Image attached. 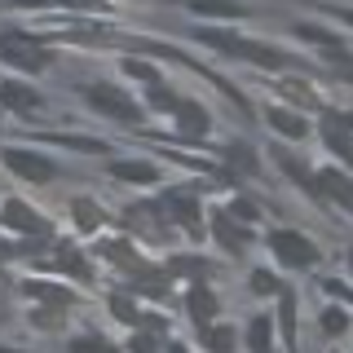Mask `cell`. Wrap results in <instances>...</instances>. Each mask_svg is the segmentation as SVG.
<instances>
[{"label":"cell","mask_w":353,"mask_h":353,"mask_svg":"<svg viewBox=\"0 0 353 353\" xmlns=\"http://www.w3.org/2000/svg\"><path fill=\"white\" fill-rule=\"evenodd\" d=\"M0 58L18 71H49L53 66V53L27 31H0Z\"/></svg>","instance_id":"obj_1"},{"label":"cell","mask_w":353,"mask_h":353,"mask_svg":"<svg viewBox=\"0 0 353 353\" xmlns=\"http://www.w3.org/2000/svg\"><path fill=\"white\" fill-rule=\"evenodd\" d=\"M270 252L287 265V270H309V265H318V256H323V248H318L309 234H301V230H274Z\"/></svg>","instance_id":"obj_2"},{"label":"cell","mask_w":353,"mask_h":353,"mask_svg":"<svg viewBox=\"0 0 353 353\" xmlns=\"http://www.w3.org/2000/svg\"><path fill=\"white\" fill-rule=\"evenodd\" d=\"M84 97L93 102V110H102V115L119 119V124H137V119H141V106L132 102L124 88H115V84H88Z\"/></svg>","instance_id":"obj_3"},{"label":"cell","mask_w":353,"mask_h":353,"mask_svg":"<svg viewBox=\"0 0 353 353\" xmlns=\"http://www.w3.org/2000/svg\"><path fill=\"white\" fill-rule=\"evenodd\" d=\"M5 159V168L18 176V181H31V185H49L53 176H58V168H53V159H44V154H36V150H5L0 154Z\"/></svg>","instance_id":"obj_4"},{"label":"cell","mask_w":353,"mask_h":353,"mask_svg":"<svg viewBox=\"0 0 353 353\" xmlns=\"http://www.w3.org/2000/svg\"><path fill=\"white\" fill-rule=\"evenodd\" d=\"M0 225L22 230V234H49V221L36 216V208L22 203V199H5V203H0Z\"/></svg>","instance_id":"obj_5"},{"label":"cell","mask_w":353,"mask_h":353,"mask_svg":"<svg viewBox=\"0 0 353 353\" xmlns=\"http://www.w3.org/2000/svg\"><path fill=\"white\" fill-rule=\"evenodd\" d=\"M0 102H5L9 110H18V115H36V110L44 106V97L31 84H22V80H0Z\"/></svg>","instance_id":"obj_6"},{"label":"cell","mask_w":353,"mask_h":353,"mask_svg":"<svg viewBox=\"0 0 353 353\" xmlns=\"http://www.w3.org/2000/svg\"><path fill=\"white\" fill-rule=\"evenodd\" d=\"M216 309H221V305H216L212 287H208V283H194V287H190V296H185V314H190L199 327H212Z\"/></svg>","instance_id":"obj_7"},{"label":"cell","mask_w":353,"mask_h":353,"mask_svg":"<svg viewBox=\"0 0 353 353\" xmlns=\"http://www.w3.org/2000/svg\"><path fill=\"white\" fill-rule=\"evenodd\" d=\"M110 176H115V181H128V185H154V181H159V163L119 159V163H110Z\"/></svg>","instance_id":"obj_8"},{"label":"cell","mask_w":353,"mask_h":353,"mask_svg":"<svg viewBox=\"0 0 353 353\" xmlns=\"http://www.w3.org/2000/svg\"><path fill=\"white\" fill-rule=\"evenodd\" d=\"M172 119H176V132H185V137H203V132L212 128V119H208V110L199 102H181Z\"/></svg>","instance_id":"obj_9"},{"label":"cell","mask_w":353,"mask_h":353,"mask_svg":"<svg viewBox=\"0 0 353 353\" xmlns=\"http://www.w3.org/2000/svg\"><path fill=\"white\" fill-rule=\"evenodd\" d=\"M318 190L331 194L336 203H345L349 212H353V181H349V176L340 172V168H323V172H318Z\"/></svg>","instance_id":"obj_10"},{"label":"cell","mask_w":353,"mask_h":353,"mask_svg":"<svg viewBox=\"0 0 353 353\" xmlns=\"http://www.w3.org/2000/svg\"><path fill=\"white\" fill-rule=\"evenodd\" d=\"M270 340H274V318L256 314L248 323V353H270Z\"/></svg>","instance_id":"obj_11"},{"label":"cell","mask_w":353,"mask_h":353,"mask_svg":"<svg viewBox=\"0 0 353 353\" xmlns=\"http://www.w3.org/2000/svg\"><path fill=\"white\" fill-rule=\"evenodd\" d=\"M27 296H31V301L53 305V309H71L75 305V296L66 292V287H53V283H27Z\"/></svg>","instance_id":"obj_12"},{"label":"cell","mask_w":353,"mask_h":353,"mask_svg":"<svg viewBox=\"0 0 353 353\" xmlns=\"http://www.w3.org/2000/svg\"><path fill=\"white\" fill-rule=\"evenodd\" d=\"M239 58H248V62H256V66H270V71H279V66H287V58H283L279 49H270V44H252V40H243Z\"/></svg>","instance_id":"obj_13"},{"label":"cell","mask_w":353,"mask_h":353,"mask_svg":"<svg viewBox=\"0 0 353 353\" xmlns=\"http://www.w3.org/2000/svg\"><path fill=\"white\" fill-rule=\"evenodd\" d=\"M168 208H172V221H181V225L185 230H199V203H194V194H168Z\"/></svg>","instance_id":"obj_14"},{"label":"cell","mask_w":353,"mask_h":353,"mask_svg":"<svg viewBox=\"0 0 353 353\" xmlns=\"http://www.w3.org/2000/svg\"><path fill=\"white\" fill-rule=\"evenodd\" d=\"M234 345H239V336L230 327H221V323L203 327V349L208 353H234Z\"/></svg>","instance_id":"obj_15"},{"label":"cell","mask_w":353,"mask_h":353,"mask_svg":"<svg viewBox=\"0 0 353 353\" xmlns=\"http://www.w3.org/2000/svg\"><path fill=\"white\" fill-rule=\"evenodd\" d=\"M265 119H270V124L279 128V132H287V137H305V132H309V124H305L301 115H292V110H279V106H274Z\"/></svg>","instance_id":"obj_16"},{"label":"cell","mask_w":353,"mask_h":353,"mask_svg":"<svg viewBox=\"0 0 353 353\" xmlns=\"http://www.w3.org/2000/svg\"><path fill=\"white\" fill-rule=\"evenodd\" d=\"M279 305H283V336L296 349V292L292 287H279Z\"/></svg>","instance_id":"obj_17"},{"label":"cell","mask_w":353,"mask_h":353,"mask_svg":"<svg viewBox=\"0 0 353 353\" xmlns=\"http://www.w3.org/2000/svg\"><path fill=\"white\" fill-rule=\"evenodd\" d=\"M212 230L221 234V243H225L230 252H243V243H248V230H234L225 212H216V216H212Z\"/></svg>","instance_id":"obj_18"},{"label":"cell","mask_w":353,"mask_h":353,"mask_svg":"<svg viewBox=\"0 0 353 353\" xmlns=\"http://www.w3.org/2000/svg\"><path fill=\"white\" fill-rule=\"evenodd\" d=\"M71 212L80 221V230H97L102 225V208L93 203V199H71Z\"/></svg>","instance_id":"obj_19"},{"label":"cell","mask_w":353,"mask_h":353,"mask_svg":"<svg viewBox=\"0 0 353 353\" xmlns=\"http://www.w3.org/2000/svg\"><path fill=\"white\" fill-rule=\"evenodd\" d=\"M66 353H119V349L102 336H75L71 345H66Z\"/></svg>","instance_id":"obj_20"},{"label":"cell","mask_w":353,"mask_h":353,"mask_svg":"<svg viewBox=\"0 0 353 353\" xmlns=\"http://www.w3.org/2000/svg\"><path fill=\"white\" fill-rule=\"evenodd\" d=\"M225 159L234 163L239 172H256V154H252L248 146H243V141H230V146H225Z\"/></svg>","instance_id":"obj_21"},{"label":"cell","mask_w":353,"mask_h":353,"mask_svg":"<svg viewBox=\"0 0 353 353\" xmlns=\"http://www.w3.org/2000/svg\"><path fill=\"white\" fill-rule=\"evenodd\" d=\"M150 106H154V110H163V115H176V106H181V97H176L172 88L154 84V88H150Z\"/></svg>","instance_id":"obj_22"},{"label":"cell","mask_w":353,"mask_h":353,"mask_svg":"<svg viewBox=\"0 0 353 353\" xmlns=\"http://www.w3.org/2000/svg\"><path fill=\"white\" fill-rule=\"evenodd\" d=\"M345 327H349V314H345V309H340V305L323 309V331H327V336H340V331H345Z\"/></svg>","instance_id":"obj_23"},{"label":"cell","mask_w":353,"mask_h":353,"mask_svg":"<svg viewBox=\"0 0 353 353\" xmlns=\"http://www.w3.org/2000/svg\"><path fill=\"white\" fill-rule=\"evenodd\" d=\"M279 279H274V274L270 270H256V274H252V292H256V296H279Z\"/></svg>","instance_id":"obj_24"},{"label":"cell","mask_w":353,"mask_h":353,"mask_svg":"<svg viewBox=\"0 0 353 353\" xmlns=\"http://www.w3.org/2000/svg\"><path fill=\"white\" fill-rule=\"evenodd\" d=\"M194 14H203V18H239L243 9H239V5H208V0H199Z\"/></svg>","instance_id":"obj_25"},{"label":"cell","mask_w":353,"mask_h":353,"mask_svg":"<svg viewBox=\"0 0 353 353\" xmlns=\"http://www.w3.org/2000/svg\"><path fill=\"white\" fill-rule=\"evenodd\" d=\"M225 216H230V221H243V225H252V221H256L261 212H256V203H248V199H234Z\"/></svg>","instance_id":"obj_26"},{"label":"cell","mask_w":353,"mask_h":353,"mask_svg":"<svg viewBox=\"0 0 353 353\" xmlns=\"http://www.w3.org/2000/svg\"><path fill=\"white\" fill-rule=\"evenodd\" d=\"M124 71L132 75V80H146L150 88L159 84V75H154V66H150V62H132V58H128V62H124Z\"/></svg>","instance_id":"obj_27"},{"label":"cell","mask_w":353,"mask_h":353,"mask_svg":"<svg viewBox=\"0 0 353 353\" xmlns=\"http://www.w3.org/2000/svg\"><path fill=\"white\" fill-rule=\"evenodd\" d=\"M327 146H331V150H336V154H340V159H349V163H353V141L345 137V132H331V137H327Z\"/></svg>","instance_id":"obj_28"},{"label":"cell","mask_w":353,"mask_h":353,"mask_svg":"<svg viewBox=\"0 0 353 353\" xmlns=\"http://www.w3.org/2000/svg\"><path fill=\"white\" fill-rule=\"evenodd\" d=\"M172 270H176V274H194V279H203L208 265H203V261H172Z\"/></svg>","instance_id":"obj_29"},{"label":"cell","mask_w":353,"mask_h":353,"mask_svg":"<svg viewBox=\"0 0 353 353\" xmlns=\"http://www.w3.org/2000/svg\"><path fill=\"white\" fill-rule=\"evenodd\" d=\"M31 323H40L44 331H53V327H58V309H36V314H31Z\"/></svg>","instance_id":"obj_30"},{"label":"cell","mask_w":353,"mask_h":353,"mask_svg":"<svg viewBox=\"0 0 353 353\" xmlns=\"http://www.w3.org/2000/svg\"><path fill=\"white\" fill-rule=\"evenodd\" d=\"M128 353H154V336H141L137 331V336L128 340Z\"/></svg>","instance_id":"obj_31"},{"label":"cell","mask_w":353,"mask_h":353,"mask_svg":"<svg viewBox=\"0 0 353 353\" xmlns=\"http://www.w3.org/2000/svg\"><path fill=\"white\" fill-rule=\"evenodd\" d=\"M301 36L314 40V44H336V36H327V31H318V27H301Z\"/></svg>","instance_id":"obj_32"},{"label":"cell","mask_w":353,"mask_h":353,"mask_svg":"<svg viewBox=\"0 0 353 353\" xmlns=\"http://www.w3.org/2000/svg\"><path fill=\"white\" fill-rule=\"evenodd\" d=\"M168 353H185V349H181V345H176V349H168Z\"/></svg>","instance_id":"obj_33"},{"label":"cell","mask_w":353,"mask_h":353,"mask_svg":"<svg viewBox=\"0 0 353 353\" xmlns=\"http://www.w3.org/2000/svg\"><path fill=\"white\" fill-rule=\"evenodd\" d=\"M349 270H353V252H349Z\"/></svg>","instance_id":"obj_34"},{"label":"cell","mask_w":353,"mask_h":353,"mask_svg":"<svg viewBox=\"0 0 353 353\" xmlns=\"http://www.w3.org/2000/svg\"><path fill=\"white\" fill-rule=\"evenodd\" d=\"M0 353H18V349H0Z\"/></svg>","instance_id":"obj_35"}]
</instances>
